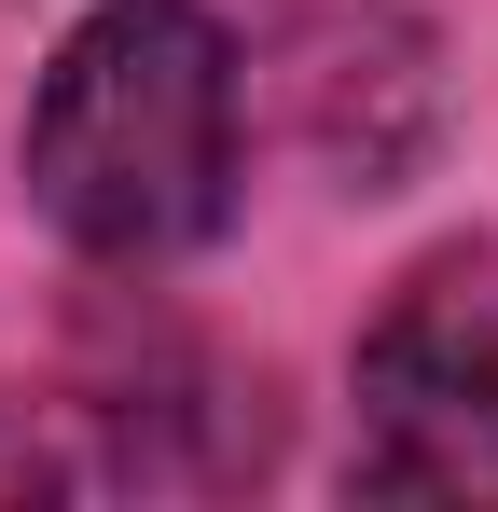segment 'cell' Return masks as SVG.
Listing matches in <instances>:
<instances>
[{"instance_id": "cell-2", "label": "cell", "mask_w": 498, "mask_h": 512, "mask_svg": "<svg viewBox=\"0 0 498 512\" xmlns=\"http://www.w3.org/2000/svg\"><path fill=\"white\" fill-rule=\"evenodd\" d=\"M346 471L374 499H498V319L471 277H415L360 346V443Z\"/></svg>"}, {"instance_id": "cell-3", "label": "cell", "mask_w": 498, "mask_h": 512, "mask_svg": "<svg viewBox=\"0 0 498 512\" xmlns=\"http://www.w3.org/2000/svg\"><path fill=\"white\" fill-rule=\"evenodd\" d=\"M42 485H70V457H56L42 429H28L14 402H0V499H42Z\"/></svg>"}, {"instance_id": "cell-1", "label": "cell", "mask_w": 498, "mask_h": 512, "mask_svg": "<svg viewBox=\"0 0 498 512\" xmlns=\"http://www.w3.org/2000/svg\"><path fill=\"white\" fill-rule=\"evenodd\" d=\"M28 194L97 263H166L236 208V42L208 0H97L28 97Z\"/></svg>"}]
</instances>
